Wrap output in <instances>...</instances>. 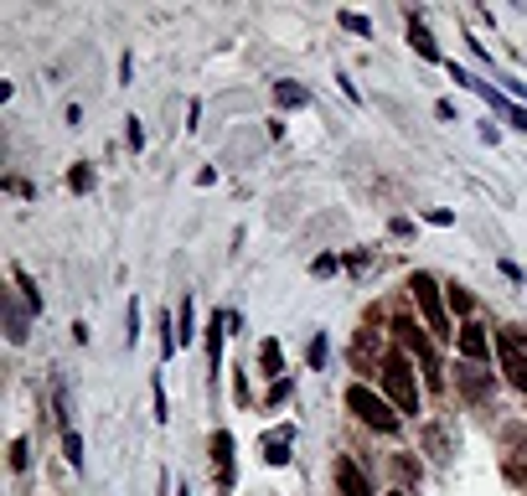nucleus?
I'll return each instance as SVG.
<instances>
[{
    "mask_svg": "<svg viewBox=\"0 0 527 496\" xmlns=\"http://www.w3.org/2000/svg\"><path fill=\"white\" fill-rule=\"evenodd\" d=\"M320 362H326V337L310 341V368H320Z\"/></svg>",
    "mask_w": 527,
    "mask_h": 496,
    "instance_id": "19",
    "label": "nucleus"
},
{
    "mask_svg": "<svg viewBox=\"0 0 527 496\" xmlns=\"http://www.w3.org/2000/svg\"><path fill=\"white\" fill-rule=\"evenodd\" d=\"M264 461H269V465H285V461H289V440H285V434H269V445H264Z\"/></svg>",
    "mask_w": 527,
    "mask_h": 496,
    "instance_id": "11",
    "label": "nucleus"
},
{
    "mask_svg": "<svg viewBox=\"0 0 527 496\" xmlns=\"http://www.w3.org/2000/svg\"><path fill=\"white\" fill-rule=\"evenodd\" d=\"M218 352H223V331L208 326V362H212V368H218Z\"/></svg>",
    "mask_w": 527,
    "mask_h": 496,
    "instance_id": "16",
    "label": "nucleus"
},
{
    "mask_svg": "<svg viewBox=\"0 0 527 496\" xmlns=\"http://www.w3.org/2000/svg\"><path fill=\"white\" fill-rule=\"evenodd\" d=\"M274 98H279L285 109H300V104H305V88H300V83H279V88H274Z\"/></svg>",
    "mask_w": 527,
    "mask_h": 496,
    "instance_id": "12",
    "label": "nucleus"
},
{
    "mask_svg": "<svg viewBox=\"0 0 527 496\" xmlns=\"http://www.w3.org/2000/svg\"><path fill=\"white\" fill-rule=\"evenodd\" d=\"M26 461H32V450H26V440H16L11 445V471H26Z\"/></svg>",
    "mask_w": 527,
    "mask_h": 496,
    "instance_id": "17",
    "label": "nucleus"
},
{
    "mask_svg": "<svg viewBox=\"0 0 527 496\" xmlns=\"http://www.w3.org/2000/svg\"><path fill=\"white\" fill-rule=\"evenodd\" d=\"M409 42H414V47H419V57H424V63H440V52H434L430 32H424L419 21H409Z\"/></svg>",
    "mask_w": 527,
    "mask_h": 496,
    "instance_id": "10",
    "label": "nucleus"
},
{
    "mask_svg": "<svg viewBox=\"0 0 527 496\" xmlns=\"http://www.w3.org/2000/svg\"><path fill=\"white\" fill-rule=\"evenodd\" d=\"M67 187H73V192H88V187H94V171H88V166H73V171H67Z\"/></svg>",
    "mask_w": 527,
    "mask_h": 496,
    "instance_id": "14",
    "label": "nucleus"
},
{
    "mask_svg": "<svg viewBox=\"0 0 527 496\" xmlns=\"http://www.w3.org/2000/svg\"><path fill=\"white\" fill-rule=\"evenodd\" d=\"M258 362H264V372H274V383H279V372H285V352H279V341H264V347H258Z\"/></svg>",
    "mask_w": 527,
    "mask_h": 496,
    "instance_id": "9",
    "label": "nucleus"
},
{
    "mask_svg": "<svg viewBox=\"0 0 527 496\" xmlns=\"http://www.w3.org/2000/svg\"><path fill=\"white\" fill-rule=\"evenodd\" d=\"M63 445H67V461H73V465H83V440H78V434L67 430V434H63Z\"/></svg>",
    "mask_w": 527,
    "mask_h": 496,
    "instance_id": "18",
    "label": "nucleus"
},
{
    "mask_svg": "<svg viewBox=\"0 0 527 496\" xmlns=\"http://www.w3.org/2000/svg\"><path fill=\"white\" fill-rule=\"evenodd\" d=\"M347 409H351L357 419H362V424H372V430H383V434L399 430V414H393V409H388V403L378 399L372 388H362V383H357V388L347 393Z\"/></svg>",
    "mask_w": 527,
    "mask_h": 496,
    "instance_id": "3",
    "label": "nucleus"
},
{
    "mask_svg": "<svg viewBox=\"0 0 527 496\" xmlns=\"http://www.w3.org/2000/svg\"><path fill=\"white\" fill-rule=\"evenodd\" d=\"M486 352H492V341H486V326L465 320V326H461V357H465V362H486Z\"/></svg>",
    "mask_w": 527,
    "mask_h": 496,
    "instance_id": "6",
    "label": "nucleus"
},
{
    "mask_svg": "<svg viewBox=\"0 0 527 496\" xmlns=\"http://www.w3.org/2000/svg\"><path fill=\"white\" fill-rule=\"evenodd\" d=\"M212 461H218V476H223V486L233 481V434H212Z\"/></svg>",
    "mask_w": 527,
    "mask_h": 496,
    "instance_id": "8",
    "label": "nucleus"
},
{
    "mask_svg": "<svg viewBox=\"0 0 527 496\" xmlns=\"http://www.w3.org/2000/svg\"><path fill=\"white\" fill-rule=\"evenodd\" d=\"M285 399H289V383H285V378H279V383L269 388V403H285Z\"/></svg>",
    "mask_w": 527,
    "mask_h": 496,
    "instance_id": "20",
    "label": "nucleus"
},
{
    "mask_svg": "<svg viewBox=\"0 0 527 496\" xmlns=\"http://www.w3.org/2000/svg\"><path fill=\"white\" fill-rule=\"evenodd\" d=\"M336 486H341V496H372L368 476H362V471H357V465L347 461V455L336 461Z\"/></svg>",
    "mask_w": 527,
    "mask_h": 496,
    "instance_id": "7",
    "label": "nucleus"
},
{
    "mask_svg": "<svg viewBox=\"0 0 527 496\" xmlns=\"http://www.w3.org/2000/svg\"><path fill=\"white\" fill-rule=\"evenodd\" d=\"M450 310H461V316H471V295H465L461 285H450Z\"/></svg>",
    "mask_w": 527,
    "mask_h": 496,
    "instance_id": "15",
    "label": "nucleus"
},
{
    "mask_svg": "<svg viewBox=\"0 0 527 496\" xmlns=\"http://www.w3.org/2000/svg\"><path fill=\"white\" fill-rule=\"evenodd\" d=\"M496 357H502L507 383L512 388H527V347L517 341V331H496Z\"/></svg>",
    "mask_w": 527,
    "mask_h": 496,
    "instance_id": "4",
    "label": "nucleus"
},
{
    "mask_svg": "<svg viewBox=\"0 0 527 496\" xmlns=\"http://www.w3.org/2000/svg\"><path fill=\"white\" fill-rule=\"evenodd\" d=\"M383 388L393 393V409H399V414H419V383L399 352L383 357Z\"/></svg>",
    "mask_w": 527,
    "mask_h": 496,
    "instance_id": "1",
    "label": "nucleus"
},
{
    "mask_svg": "<svg viewBox=\"0 0 527 496\" xmlns=\"http://www.w3.org/2000/svg\"><path fill=\"white\" fill-rule=\"evenodd\" d=\"M176 496H187V491H176Z\"/></svg>",
    "mask_w": 527,
    "mask_h": 496,
    "instance_id": "22",
    "label": "nucleus"
},
{
    "mask_svg": "<svg viewBox=\"0 0 527 496\" xmlns=\"http://www.w3.org/2000/svg\"><path fill=\"white\" fill-rule=\"evenodd\" d=\"M409 289H414V305L424 310V320H430V331L440 341H450L455 331H450V316H445V300H440V285H434L430 274H414L409 279Z\"/></svg>",
    "mask_w": 527,
    "mask_h": 496,
    "instance_id": "2",
    "label": "nucleus"
},
{
    "mask_svg": "<svg viewBox=\"0 0 527 496\" xmlns=\"http://www.w3.org/2000/svg\"><path fill=\"white\" fill-rule=\"evenodd\" d=\"M388 496H403V491H388Z\"/></svg>",
    "mask_w": 527,
    "mask_h": 496,
    "instance_id": "21",
    "label": "nucleus"
},
{
    "mask_svg": "<svg viewBox=\"0 0 527 496\" xmlns=\"http://www.w3.org/2000/svg\"><path fill=\"white\" fill-rule=\"evenodd\" d=\"M393 331H399V341H403V347H409V352L419 357V362H424V378H430V383H440V362H434L430 341L419 337V326H414V320H409V316H399V320H393Z\"/></svg>",
    "mask_w": 527,
    "mask_h": 496,
    "instance_id": "5",
    "label": "nucleus"
},
{
    "mask_svg": "<svg viewBox=\"0 0 527 496\" xmlns=\"http://www.w3.org/2000/svg\"><path fill=\"white\" fill-rule=\"evenodd\" d=\"M341 26H347L351 36H372V21H368V16H357V11H341Z\"/></svg>",
    "mask_w": 527,
    "mask_h": 496,
    "instance_id": "13",
    "label": "nucleus"
}]
</instances>
